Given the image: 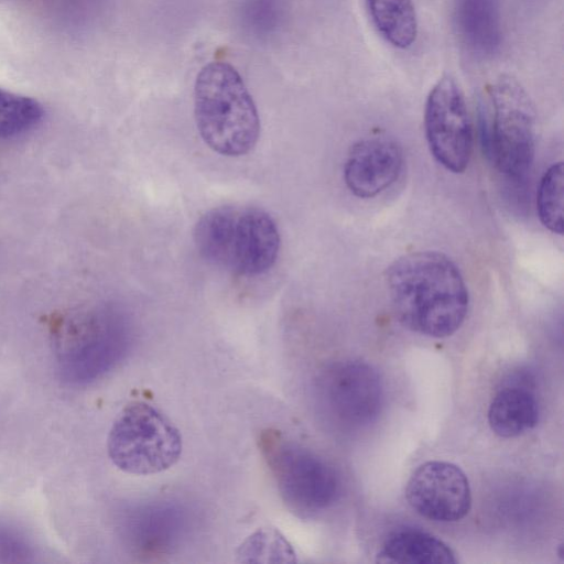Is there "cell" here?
<instances>
[{"label": "cell", "instance_id": "cell-16", "mask_svg": "<svg viewBox=\"0 0 564 564\" xmlns=\"http://www.w3.org/2000/svg\"><path fill=\"white\" fill-rule=\"evenodd\" d=\"M371 20L381 36L394 47H410L417 35L412 0H366Z\"/></svg>", "mask_w": 564, "mask_h": 564}, {"label": "cell", "instance_id": "cell-6", "mask_svg": "<svg viewBox=\"0 0 564 564\" xmlns=\"http://www.w3.org/2000/svg\"><path fill=\"white\" fill-rule=\"evenodd\" d=\"M182 436L158 408L128 403L116 416L107 437V452L120 470L138 476L162 473L181 457Z\"/></svg>", "mask_w": 564, "mask_h": 564}, {"label": "cell", "instance_id": "cell-14", "mask_svg": "<svg viewBox=\"0 0 564 564\" xmlns=\"http://www.w3.org/2000/svg\"><path fill=\"white\" fill-rule=\"evenodd\" d=\"M379 563L453 564V550L437 536L419 529L404 528L391 532L378 554Z\"/></svg>", "mask_w": 564, "mask_h": 564}, {"label": "cell", "instance_id": "cell-12", "mask_svg": "<svg viewBox=\"0 0 564 564\" xmlns=\"http://www.w3.org/2000/svg\"><path fill=\"white\" fill-rule=\"evenodd\" d=\"M184 516L166 503H152L131 513L126 534L140 555H161L171 551L184 532Z\"/></svg>", "mask_w": 564, "mask_h": 564}, {"label": "cell", "instance_id": "cell-13", "mask_svg": "<svg viewBox=\"0 0 564 564\" xmlns=\"http://www.w3.org/2000/svg\"><path fill=\"white\" fill-rule=\"evenodd\" d=\"M455 22L462 43L476 57L488 58L499 51L500 0H455Z\"/></svg>", "mask_w": 564, "mask_h": 564}, {"label": "cell", "instance_id": "cell-7", "mask_svg": "<svg viewBox=\"0 0 564 564\" xmlns=\"http://www.w3.org/2000/svg\"><path fill=\"white\" fill-rule=\"evenodd\" d=\"M260 448L279 494L291 511L307 517L337 500L338 475L319 455L271 430L261 434Z\"/></svg>", "mask_w": 564, "mask_h": 564}, {"label": "cell", "instance_id": "cell-4", "mask_svg": "<svg viewBox=\"0 0 564 564\" xmlns=\"http://www.w3.org/2000/svg\"><path fill=\"white\" fill-rule=\"evenodd\" d=\"M57 369L75 386L91 383L126 356L129 334L123 322L105 312H79L50 321Z\"/></svg>", "mask_w": 564, "mask_h": 564}, {"label": "cell", "instance_id": "cell-2", "mask_svg": "<svg viewBox=\"0 0 564 564\" xmlns=\"http://www.w3.org/2000/svg\"><path fill=\"white\" fill-rule=\"evenodd\" d=\"M193 237L202 258L240 276L268 272L280 250L275 221L265 210L253 206L209 209L196 221Z\"/></svg>", "mask_w": 564, "mask_h": 564}, {"label": "cell", "instance_id": "cell-3", "mask_svg": "<svg viewBox=\"0 0 564 564\" xmlns=\"http://www.w3.org/2000/svg\"><path fill=\"white\" fill-rule=\"evenodd\" d=\"M194 115L202 140L220 155H246L259 140L256 104L229 63L210 62L200 69L194 87Z\"/></svg>", "mask_w": 564, "mask_h": 564}, {"label": "cell", "instance_id": "cell-1", "mask_svg": "<svg viewBox=\"0 0 564 564\" xmlns=\"http://www.w3.org/2000/svg\"><path fill=\"white\" fill-rule=\"evenodd\" d=\"M386 284L399 321L412 332L443 338L465 321L466 283L442 252L416 251L398 258L387 270Z\"/></svg>", "mask_w": 564, "mask_h": 564}, {"label": "cell", "instance_id": "cell-5", "mask_svg": "<svg viewBox=\"0 0 564 564\" xmlns=\"http://www.w3.org/2000/svg\"><path fill=\"white\" fill-rule=\"evenodd\" d=\"M481 140L495 169L514 184H522L534 156L535 112L527 91L510 76H500L489 88Z\"/></svg>", "mask_w": 564, "mask_h": 564}, {"label": "cell", "instance_id": "cell-9", "mask_svg": "<svg viewBox=\"0 0 564 564\" xmlns=\"http://www.w3.org/2000/svg\"><path fill=\"white\" fill-rule=\"evenodd\" d=\"M424 128L435 160L453 173H463L470 160L473 129L463 91L452 77H442L431 89Z\"/></svg>", "mask_w": 564, "mask_h": 564}, {"label": "cell", "instance_id": "cell-18", "mask_svg": "<svg viewBox=\"0 0 564 564\" xmlns=\"http://www.w3.org/2000/svg\"><path fill=\"white\" fill-rule=\"evenodd\" d=\"M44 111L33 98L0 88V138H12L33 129Z\"/></svg>", "mask_w": 564, "mask_h": 564}, {"label": "cell", "instance_id": "cell-17", "mask_svg": "<svg viewBox=\"0 0 564 564\" xmlns=\"http://www.w3.org/2000/svg\"><path fill=\"white\" fill-rule=\"evenodd\" d=\"M242 563H293L296 554L289 541L274 528H261L250 534L237 550Z\"/></svg>", "mask_w": 564, "mask_h": 564}, {"label": "cell", "instance_id": "cell-11", "mask_svg": "<svg viewBox=\"0 0 564 564\" xmlns=\"http://www.w3.org/2000/svg\"><path fill=\"white\" fill-rule=\"evenodd\" d=\"M402 165V151L395 141L386 137L366 138L350 148L344 181L355 196L371 198L397 181Z\"/></svg>", "mask_w": 564, "mask_h": 564}, {"label": "cell", "instance_id": "cell-21", "mask_svg": "<svg viewBox=\"0 0 564 564\" xmlns=\"http://www.w3.org/2000/svg\"><path fill=\"white\" fill-rule=\"evenodd\" d=\"M245 18L257 32L269 31L275 26L280 15L279 0H247Z\"/></svg>", "mask_w": 564, "mask_h": 564}, {"label": "cell", "instance_id": "cell-8", "mask_svg": "<svg viewBox=\"0 0 564 564\" xmlns=\"http://www.w3.org/2000/svg\"><path fill=\"white\" fill-rule=\"evenodd\" d=\"M317 397L335 422L360 427L375 421L383 404V388L377 371L366 362L338 361L317 378Z\"/></svg>", "mask_w": 564, "mask_h": 564}, {"label": "cell", "instance_id": "cell-20", "mask_svg": "<svg viewBox=\"0 0 564 564\" xmlns=\"http://www.w3.org/2000/svg\"><path fill=\"white\" fill-rule=\"evenodd\" d=\"M34 551L17 530L0 523V563L32 562Z\"/></svg>", "mask_w": 564, "mask_h": 564}, {"label": "cell", "instance_id": "cell-10", "mask_svg": "<svg viewBox=\"0 0 564 564\" xmlns=\"http://www.w3.org/2000/svg\"><path fill=\"white\" fill-rule=\"evenodd\" d=\"M405 496L417 513L437 522L459 521L471 506L465 473L458 466L441 460L420 465L406 484Z\"/></svg>", "mask_w": 564, "mask_h": 564}, {"label": "cell", "instance_id": "cell-19", "mask_svg": "<svg viewBox=\"0 0 564 564\" xmlns=\"http://www.w3.org/2000/svg\"><path fill=\"white\" fill-rule=\"evenodd\" d=\"M563 164L551 165L541 178L536 210L543 226L554 234L563 232Z\"/></svg>", "mask_w": 564, "mask_h": 564}, {"label": "cell", "instance_id": "cell-15", "mask_svg": "<svg viewBox=\"0 0 564 564\" xmlns=\"http://www.w3.org/2000/svg\"><path fill=\"white\" fill-rule=\"evenodd\" d=\"M538 421L536 399L529 389L523 387H505L497 392L489 405L490 429L500 437L519 436L533 429Z\"/></svg>", "mask_w": 564, "mask_h": 564}]
</instances>
